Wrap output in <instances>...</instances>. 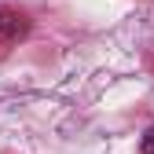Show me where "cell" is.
Listing matches in <instances>:
<instances>
[{"label": "cell", "instance_id": "2", "mask_svg": "<svg viewBox=\"0 0 154 154\" xmlns=\"http://www.w3.org/2000/svg\"><path fill=\"white\" fill-rule=\"evenodd\" d=\"M140 154H154V125L143 132V143H140Z\"/></svg>", "mask_w": 154, "mask_h": 154}, {"label": "cell", "instance_id": "1", "mask_svg": "<svg viewBox=\"0 0 154 154\" xmlns=\"http://www.w3.org/2000/svg\"><path fill=\"white\" fill-rule=\"evenodd\" d=\"M22 33H26V18L11 8H0V44H15Z\"/></svg>", "mask_w": 154, "mask_h": 154}]
</instances>
